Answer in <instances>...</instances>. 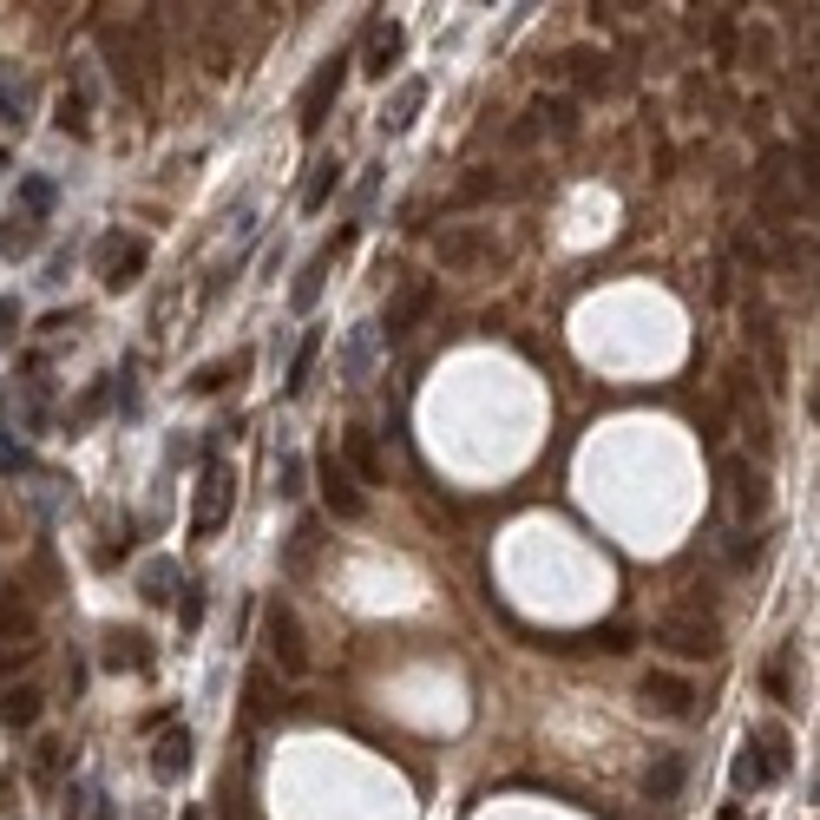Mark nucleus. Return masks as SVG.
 <instances>
[{
    "mask_svg": "<svg viewBox=\"0 0 820 820\" xmlns=\"http://www.w3.org/2000/svg\"><path fill=\"white\" fill-rule=\"evenodd\" d=\"M263 644H270V657H276V670L283 676H308V630H302L296 604L290 597H270L263 604Z\"/></svg>",
    "mask_w": 820,
    "mask_h": 820,
    "instance_id": "obj_1",
    "label": "nucleus"
},
{
    "mask_svg": "<svg viewBox=\"0 0 820 820\" xmlns=\"http://www.w3.org/2000/svg\"><path fill=\"white\" fill-rule=\"evenodd\" d=\"M657 644L670 657H682V664H702V657L722 650V624L716 617H696V610H664L657 617Z\"/></svg>",
    "mask_w": 820,
    "mask_h": 820,
    "instance_id": "obj_2",
    "label": "nucleus"
},
{
    "mask_svg": "<svg viewBox=\"0 0 820 820\" xmlns=\"http://www.w3.org/2000/svg\"><path fill=\"white\" fill-rule=\"evenodd\" d=\"M230 506H236V473H230L224 459H217V447L204 453V479H198V513H191V532L198 538H217L230 519Z\"/></svg>",
    "mask_w": 820,
    "mask_h": 820,
    "instance_id": "obj_3",
    "label": "nucleus"
},
{
    "mask_svg": "<svg viewBox=\"0 0 820 820\" xmlns=\"http://www.w3.org/2000/svg\"><path fill=\"white\" fill-rule=\"evenodd\" d=\"M348 67H355V60H348V53H335V60H322V67L308 73V85H302V105H296L308 139L328 125V112H335V99H342V85H348Z\"/></svg>",
    "mask_w": 820,
    "mask_h": 820,
    "instance_id": "obj_4",
    "label": "nucleus"
},
{
    "mask_svg": "<svg viewBox=\"0 0 820 820\" xmlns=\"http://www.w3.org/2000/svg\"><path fill=\"white\" fill-rule=\"evenodd\" d=\"M722 486H729V513H736L742 525L761 519V513L775 506V493H768V473H761L748 453H729V459H722Z\"/></svg>",
    "mask_w": 820,
    "mask_h": 820,
    "instance_id": "obj_5",
    "label": "nucleus"
},
{
    "mask_svg": "<svg viewBox=\"0 0 820 820\" xmlns=\"http://www.w3.org/2000/svg\"><path fill=\"white\" fill-rule=\"evenodd\" d=\"M637 702L650 709V716H664V722H689L696 716V682L676 670H650L637 682Z\"/></svg>",
    "mask_w": 820,
    "mask_h": 820,
    "instance_id": "obj_6",
    "label": "nucleus"
},
{
    "mask_svg": "<svg viewBox=\"0 0 820 820\" xmlns=\"http://www.w3.org/2000/svg\"><path fill=\"white\" fill-rule=\"evenodd\" d=\"M145 263H151L145 236H119V230H112V236L99 243V283H105V290H132V283L145 276Z\"/></svg>",
    "mask_w": 820,
    "mask_h": 820,
    "instance_id": "obj_7",
    "label": "nucleus"
},
{
    "mask_svg": "<svg viewBox=\"0 0 820 820\" xmlns=\"http://www.w3.org/2000/svg\"><path fill=\"white\" fill-rule=\"evenodd\" d=\"M315 486H322L328 519H362V513H368V493L355 486V473H348L335 453H322V459H315Z\"/></svg>",
    "mask_w": 820,
    "mask_h": 820,
    "instance_id": "obj_8",
    "label": "nucleus"
},
{
    "mask_svg": "<svg viewBox=\"0 0 820 820\" xmlns=\"http://www.w3.org/2000/svg\"><path fill=\"white\" fill-rule=\"evenodd\" d=\"M434 256H441V270L466 276V270L493 263V230L486 224H447L441 230V243H434Z\"/></svg>",
    "mask_w": 820,
    "mask_h": 820,
    "instance_id": "obj_9",
    "label": "nucleus"
},
{
    "mask_svg": "<svg viewBox=\"0 0 820 820\" xmlns=\"http://www.w3.org/2000/svg\"><path fill=\"white\" fill-rule=\"evenodd\" d=\"M434 302H441V283H434V276L401 283V290H394V302H387V342H407V335L434 315Z\"/></svg>",
    "mask_w": 820,
    "mask_h": 820,
    "instance_id": "obj_10",
    "label": "nucleus"
},
{
    "mask_svg": "<svg viewBox=\"0 0 820 820\" xmlns=\"http://www.w3.org/2000/svg\"><path fill=\"white\" fill-rule=\"evenodd\" d=\"M578 132V105L571 99H532L525 119L513 125V145H532V139H571Z\"/></svg>",
    "mask_w": 820,
    "mask_h": 820,
    "instance_id": "obj_11",
    "label": "nucleus"
},
{
    "mask_svg": "<svg viewBox=\"0 0 820 820\" xmlns=\"http://www.w3.org/2000/svg\"><path fill=\"white\" fill-rule=\"evenodd\" d=\"M401 53H407V27L401 20H374L368 27V47H362V73L368 79H387L401 67Z\"/></svg>",
    "mask_w": 820,
    "mask_h": 820,
    "instance_id": "obj_12",
    "label": "nucleus"
},
{
    "mask_svg": "<svg viewBox=\"0 0 820 820\" xmlns=\"http://www.w3.org/2000/svg\"><path fill=\"white\" fill-rule=\"evenodd\" d=\"M99 664H105V670H132V676H145L151 670V637L145 630H125V624H112V630H105V650H99Z\"/></svg>",
    "mask_w": 820,
    "mask_h": 820,
    "instance_id": "obj_13",
    "label": "nucleus"
},
{
    "mask_svg": "<svg viewBox=\"0 0 820 820\" xmlns=\"http://www.w3.org/2000/svg\"><path fill=\"white\" fill-rule=\"evenodd\" d=\"M729 781H736V794H761V788H775L781 781V768H775V755L748 736L742 742V755L729 761Z\"/></svg>",
    "mask_w": 820,
    "mask_h": 820,
    "instance_id": "obj_14",
    "label": "nucleus"
},
{
    "mask_svg": "<svg viewBox=\"0 0 820 820\" xmlns=\"http://www.w3.org/2000/svg\"><path fill=\"white\" fill-rule=\"evenodd\" d=\"M682 781H689V755H682V748H664V755L644 768V801H657V808H664V801L682 794Z\"/></svg>",
    "mask_w": 820,
    "mask_h": 820,
    "instance_id": "obj_15",
    "label": "nucleus"
},
{
    "mask_svg": "<svg viewBox=\"0 0 820 820\" xmlns=\"http://www.w3.org/2000/svg\"><path fill=\"white\" fill-rule=\"evenodd\" d=\"M421 105H427V79H401V85H394V99L381 105V119H374V125H381L387 139H401V132L414 125V112H421Z\"/></svg>",
    "mask_w": 820,
    "mask_h": 820,
    "instance_id": "obj_16",
    "label": "nucleus"
},
{
    "mask_svg": "<svg viewBox=\"0 0 820 820\" xmlns=\"http://www.w3.org/2000/svg\"><path fill=\"white\" fill-rule=\"evenodd\" d=\"M558 73L571 79V85H578V92H585V99H604V92H610V60H604V53H591V47H571V53H565V60H558Z\"/></svg>",
    "mask_w": 820,
    "mask_h": 820,
    "instance_id": "obj_17",
    "label": "nucleus"
},
{
    "mask_svg": "<svg viewBox=\"0 0 820 820\" xmlns=\"http://www.w3.org/2000/svg\"><path fill=\"white\" fill-rule=\"evenodd\" d=\"M342 243H348V230H342V236H335V243H322V250H315V256H308V263H302L296 290H290V302H296V315H308V308H315V302H322V276H328V263H335V250H342Z\"/></svg>",
    "mask_w": 820,
    "mask_h": 820,
    "instance_id": "obj_18",
    "label": "nucleus"
},
{
    "mask_svg": "<svg viewBox=\"0 0 820 820\" xmlns=\"http://www.w3.org/2000/svg\"><path fill=\"white\" fill-rule=\"evenodd\" d=\"M151 775H158V781H184V775H191V729H184V722L158 736V748H151Z\"/></svg>",
    "mask_w": 820,
    "mask_h": 820,
    "instance_id": "obj_19",
    "label": "nucleus"
},
{
    "mask_svg": "<svg viewBox=\"0 0 820 820\" xmlns=\"http://www.w3.org/2000/svg\"><path fill=\"white\" fill-rule=\"evenodd\" d=\"M342 466H355L362 486H381V479H387V459H381L368 427H348V434H342Z\"/></svg>",
    "mask_w": 820,
    "mask_h": 820,
    "instance_id": "obj_20",
    "label": "nucleus"
},
{
    "mask_svg": "<svg viewBox=\"0 0 820 820\" xmlns=\"http://www.w3.org/2000/svg\"><path fill=\"white\" fill-rule=\"evenodd\" d=\"M67 761H73V748H67V736H40V742H33V788H53Z\"/></svg>",
    "mask_w": 820,
    "mask_h": 820,
    "instance_id": "obj_21",
    "label": "nucleus"
},
{
    "mask_svg": "<svg viewBox=\"0 0 820 820\" xmlns=\"http://www.w3.org/2000/svg\"><path fill=\"white\" fill-rule=\"evenodd\" d=\"M40 709H47V702H40V689H27V682L0 696V722H7L13 736H20V729H33V722H40Z\"/></svg>",
    "mask_w": 820,
    "mask_h": 820,
    "instance_id": "obj_22",
    "label": "nucleus"
},
{
    "mask_svg": "<svg viewBox=\"0 0 820 820\" xmlns=\"http://www.w3.org/2000/svg\"><path fill=\"white\" fill-rule=\"evenodd\" d=\"M243 709H250V722H270V716L283 709L276 676H270V670H250V682H243Z\"/></svg>",
    "mask_w": 820,
    "mask_h": 820,
    "instance_id": "obj_23",
    "label": "nucleus"
},
{
    "mask_svg": "<svg viewBox=\"0 0 820 820\" xmlns=\"http://www.w3.org/2000/svg\"><path fill=\"white\" fill-rule=\"evenodd\" d=\"M13 217H33V224H47V217H53V184H47V178H20Z\"/></svg>",
    "mask_w": 820,
    "mask_h": 820,
    "instance_id": "obj_24",
    "label": "nucleus"
},
{
    "mask_svg": "<svg viewBox=\"0 0 820 820\" xmlns=\"http://www.w3.org/2000/svg\"><path fill=\"white\" fill-rule=\"evenodd\" d=\"M315 355H322V328H308L296 342V355H290V381H283V394H302L308 387V374H315Z\"/></svg>",
    "mask_w": 820,
    "mask_h": 820,
    "instance_id": "obj_25",
    "label": "nucleus"
},
{
    "mask_svg": "<svg viewBox=\"0 0 820 820\" xmlns=\"http://www.w3.org/2000/svg\"><path fill=\"white\" fill-rule=\"evenodd\" d=\"M335 191H342V158H322L315 178H308V191H302V211H322Z\"/></svg>",
    "mask_w": 820,
    "mask_h": 820,
    "instance_id": "obj_26",
    "label": "nucleus"
},
{
    "mask_svg": "<svg viewBox=\"0 0 820 820\" xmlns=\"http://www.w3.org/2000/svg\"><path fill=\"white\" fill-rule=\"evenodd\" d=\"M40 236H47V224H33V217H7V224H0V250H7V256H33V250H40Z\"/></svg>",
    "mask_w": 820,
    "mask_h": 820,
    "instance_id": "obj_27",
    "label": "nucleus"
},
{
    "mask_svg": "<svg viewBox=\"0 0 820 820\" xmlns=\"http://www.w3.org/2000/svg\"><path fill=\"white\" fill-rule=\"evenodd\" d=\"M236 374H250V355H230V362H211V368L191 374V394H217V387H230Z\"/></svg>",
    "mask_w": 820,
    "mask_h": 820,
    "instance_id": "obj_28",
    "label": "nucleus"
},
{
    "mask_svg": "<svg viewBox=\"0 0 820 820\" xmlns=\"http://www.w3.org/2000/svg\"><path fill=\"white\" fill-rule=\"evenodd\" d=\"M0 637H33V604L20 591H0Z\"/></svg>",
    "mask_w": 820,
    "mask_h": 820,
    "instance_id": "obj_29",
    "label": "nucleus"
},
{
    "mask_svg": "<svg viewBox=\"0 0 820 820\" xmlns=\"http://www.w3.org/2000/svg\"><path fill=\"white\" fill-rule=\"evenodd\" d=\"M486 198H499V171H473V178H459L453 211H473V204H486Z\"/></svg>",
    "mask_w": 820,
    "mask_h": 820,
    "instance_id": "obj_30",
    "label": "nucleus"
},
{
    "mask_svg": "<svg viewBox=\"0 0 820 820\" xmlns=\"http://www.w3.org/2000/svg\"><path fill=\"white\" fill-rule=\"evenodd\" d=\"M139 585H145V597H151V604H171V597H178V591H171V585H178V565H171V558H151Z\"/></svg>",
    "mask_w": 820,
    "mask_h": 820,
    "instance_id": "obj_31",
    "label": "nucleus"
},
{
    "mask_svg": "<svg viewBox=\"0 0 820 820\" xmlns=\"http://www.w3.org/2000/svg\"><path fill=\"white\" fill-rule=\"evenodd\" d=\"M722 558H729L736 571H755V565H761V538H755V532H729V538H722Z\"/></svg>",
    "mask_w": 820,
    "mask_h": 820,
    "instance_id": "obj_32",
    "label": "nucleus"
},
{
    "mask_svg": "<svg viewBox=\"0 0 820 820\" xmlns=\"http://www.w3.org/2000/svg\"><path fill=\"white\" fill-rule=\"evenodd\" d=\"M315 545H322V519H302V525H296V545H290V571H308Z\"/></svg>",
    "mask_w": 820,
    "mask_h": 820,
    "instance_id": "obj_33",
    "label": "nucleus"
},
{
    "mask_svg": "<svg viewBox=\"0 0 820 820\" xmlns=\"http://www.w3.org/2000/svg\"><path fill=\"white\" fill-rule=\"evenodd\" d=\"M302 479H308V459H302V453H283V459H276V493H283V499H296Z\"/></svg>",
    "mask_w": 820,
    "mask_h": 820,
    "instance_id": "obj_34",
    "label": "nucleus"
},
{
    "mask_svg": "<svg viewBox=\"0 0 820 820\" xmlns=\"http://www.w3.org/2000/svg\"><path fill=\"white\" fill-rule=\"evenodd\" d=\"M60 132H73V139L92 132V112H85V99H79V92H60Z\"/></svg>",
    "mask_w": 820,
    "mask_h": 820,
    "instance_id": "obj_35",
    "label": "nucleus"
},
{
    "mask_svg": "<svg viewBox=\"0 0 820 820\" xmlns=\"http://www.w3.org/2000/svg\"><path fill=\"white\" fill-rule=\"evenodd\" d=\"M755 742H761V748H768V755H775V768H781V775L794 768V748H788V729H781V722H768V729H761Z\"/></svg>",
    "mask_w": 820,
    "mask_h": 820,
    "instance_id": "obj_36",
    "label": "nucleus"
},
{
    "mask_svg": "<svg viewBox=\"0 0 820 820\" xmlns=\"http://www.w3.org/2000/svg\"><path fill=\"white\" fill-rule=\"evenodd\" d=\"M768 60H775V33H768V27H755V33H748V67H755V73H768Z\"/></svg>",
    "mask_w": 820,
    "mask_h": 820,
    "instance_id": "obj_37",
    "label": "nucleus"
},
{
    "mask_svg": "<svg viewBox=\"0 0 820 820\" xmlns=\"http://www.w3.org/2000/svg\"><path fill=\"white\" fill-rule=\"evenodd\" d=\"M204 73L230 79V53H224V40H217V33H204Z\"/></svg>",
    "mask_w": 820,
    "mask_h": 820,
    "instance_id": "obj_38",
    "label": "nucleus"
},
{
    "mask_svg": "<svg viewBox=\"0 0 820 820\" xmlns=\"http://www.w3.org/2000/svg\"><path fill=\"white\" fill-rule=\"evenodd\" d=\"M768 696H788V650L768 664Z\"/></svg>",
    "mask_w": 820,
    "mask_h": 820,
    "instance_id": "obj_39",
    "label": "nucleus"
},
{
    "mask_svg": "<svg viewBox=\"0 0 820 820\" xmlns=\"http://www.w3.org/2000/svg\"><path fill=\"white\" fill-rule=\"evenodd\" d=\"M198 617H204V591H198V585H184V624H198Z\"/></svg>",
    "mask_w": 820,
    "mask_h": 820,
    "instance_id": "obj_40",
    "label": "nucleus"
},
{
    "mask_svg": "<svg viewBox=\"0 0 820 820\" xmlns=\"http://www.w3.org/2000/svg\"><path fill=\"white\" fill-rule=\"evenodd\" d=\"M716 820H755V814H748L742 801H729V808H722V814H716Z\"/></svg>",
    "mask_w": 820,
    "mask_h": 820,
    "instance_id": "obj_41",
    "label": "nucleus"
},
{
    "mask_svg": "<svg viewBox=\"0 0 820 820\" xmlns=\"http://www.w3.org/2000/svg\"><path fill=\"white\" fill-rule=\"evenodd\" d=\"M13 466H20V453H13L7 441H0V473H13Z\"/></svg>",
    "mask_w": 820,
    "mask_h": 820,
    "instance_id": "obj_42",
    "label": "nucleus"
},
{
    "mask_svg": "<svg viewBox=\"0 0 820 820\" xmlns=\"http://www.w3.org/2000/svg\"><path fill=\"white\" fill-rule=\"evenodd\" d=\"M7 328H13V302H0V335H7Z\"/></svg>",
    "mask_w": 820,
    "mask_h": 820,
    "instance_id": "obj_43",
    "label": "nucleus"
},
{
    "mask_svg": "<svg viewBox=\"0 0 820 820\" xmlns=\"http://www.w3.org/2000/svg\"><path fill=\"white\" fill-rule=\"evenodd\" d=\"M139 820H158V808H145V814H139Z\"/></svg>",
    "mask_w": 820,
    "mask_h": 820,
    "instance_id": "obj_44",
    "label": "nucleus"
}]
</instances>
